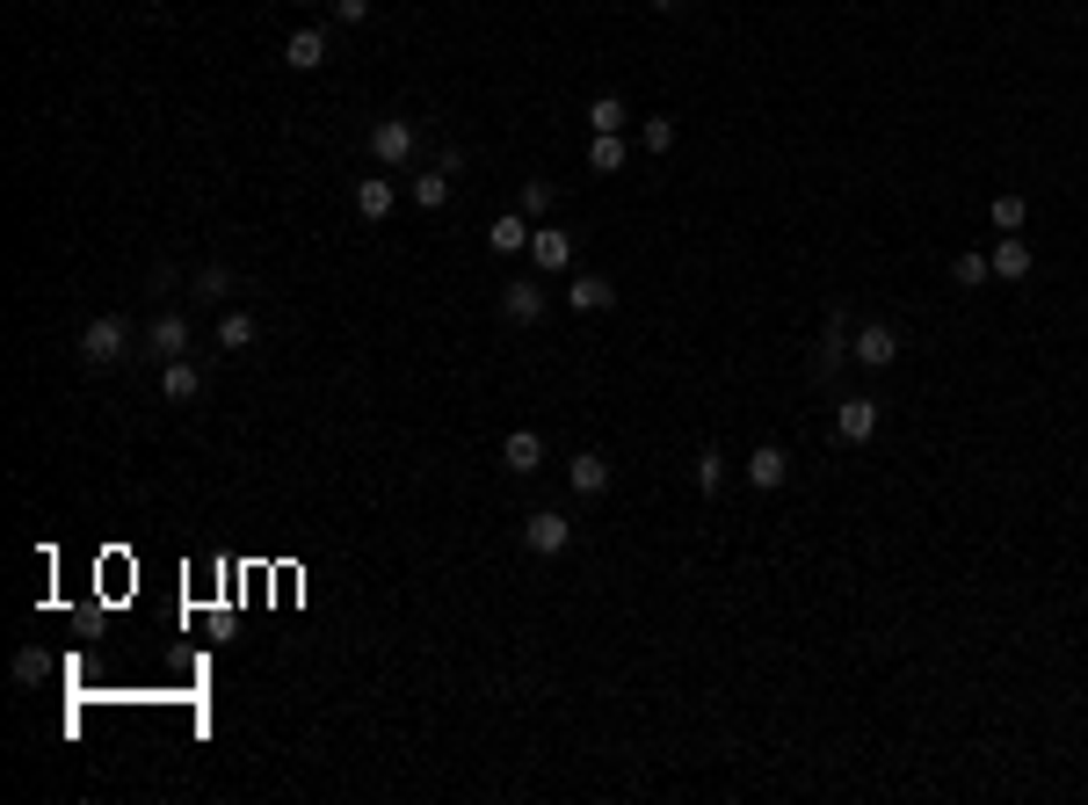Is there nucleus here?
<instances>
[{"mask_svg":"<svg viewBox=\"0 0 1088 805\" xmlns=\"http://www.w3.org/2000/svg\"><path fill=\"white\" fill-rule=\"evenodd\" d=\"M123 341H131V334H123V319H117V313L87 319V327H80V363H87V370H109V363H123Z\"/></svg>","mask_w":1088,"mask_h":805,"instance_id":"1","label":"nucleus"},{"mask_svg":"<svg viewBox=\"0 0 1088 805\" xmlns=\"http://www.w3.org/2000/svg\"><path fill=\"white\" fill-rule=\"evenodd\" d=\"M370 160H378V167H407V160H414V123L407 117H378L370 123Z\"/></svg>","mask_w":1088,"mask_h":805,"instance_id":"2","label":"nucleus"},{"mask_svg":"<svg viewBox=\"0 0 1088 805\" xmlns=\"http://www.w3.org/2000/svg\"><path fill=\"white\" fill-rule=\"evenodd\" d=\"M523 544H530L537 559H559V552H567V544H573V523H567V515H559V508H537L530 523H523Z\"/></svg>","mask_w":1088,"mask_h":805,"instance_id":"3","label":"nucleus"},{"mask_svg":"<svg viewBox=\"0 0 1088 805\" xmlns=\"http://www.w3.org/2000/svg\"><path fill=\"white\" fill-rule=\"evenodd\" d=\"M849 356H857L864 370H893V363H900V334L871 319V327H857V341H849Z\"/></svg>","mask_w":1088,"mask_h":805,"instance_id":"4","label":"nucleus"},{"mask_svg":"<svg viewBox=\"0 0 1088 805\" xmlns=\"http://www.w3.org/2000/svg\"><path fill=\"white\" fill-rule=\"evenodd\" d=\"M457 167H465V153H443L429 175H414V204H421V210H443V204H450V182H457Z\"/></svg>","mask_w":1088,"mask_h":805,"instance_id":"5","label":"nucleus"},{"mask_svg":"<svg viewBox=\"0 0 1088 805\" xmlns=\"http://www.w3.org/2000/svg\"><path fill=\"white\" fill-rule=\"evenodd\" d=\"M834 436H842V443H871V436H879V400H864V392L842 400V406H834Z\"/></svg>","mask_w":1088,"mask_h":805,"instance_id":"6","label":"nucleus"},{"mask_svg":"<svg viewBox=\"0 0 1088 805\" xmlns=\"http://www.w3.org/2000/svg\"><path fill=\"white\" fill-rule=\"evenodd\" d=\"M502 465L516 479H530L537 465H545V436H537V428H508V436H502Z\"/></svg>","mask_w":1088,"mask_h":805,"instance_id":"7","label":"nucleus"},{"mask_svg":"<svg viewBox=\"0 0 1088 805\" xmlns=\"http://www.w3.org/2000/svg\"><path fill=\"white\" fill-rule=\"evenodd\" d=\"M530 262L545 269V276H559V269L573 262V232H567V226H545V232H530Z\"/></svg>","mask_w":1088,"mask_h":805,"instance_id":"8","label":"nucleus"},{"mask_svg":"<svg viewBox=\"0 0 1088 805\" xmlns=\"http://www.w3.org/2000/svg\"><path fill=\"white\" fill-rule=\"evenodd\" d=\"M502 319H516V327H537V319H545V283H508L502 291Z\"/></svg>","mask_w":1088,"mask_h":805,"instance_id":"9","label":"nucleus"},{"mask_svg":"<svg viewBox=\"0 0 1088 805\" xmlns=\"http://www.w3.org/2000/svg\"><path fill=\"white\" fill-rule=\"evenodd\" d=\"M784 479H791V457L777 450V443H762V450H747V487H762V493H777Z\"/></svg>","mask_w":1088,"mask_h":805,"instance_id":"10","label":"nucleus"},{"mask_svg":"<svg viewBox=\"0 0 1088 805\" xmlns=\"http://www.w3.org/2000/svg\"><path fill=\"white\" fill-rule=\"evenodd\" d=\"M283 66H291V73H320V66H327V30H291Z\"/></svg>","mask_w":1088,"mask_h":805,"instance_id":"11","label":"nucleus"},{"mask_svg":"<svg viewBox=\"0 0 1088 805\" xmlns=\"http://www.w3.org/2000/svg\"><path fill=\"white\" fill-rule=\"evenodd\" d=\"M160 392H168L174 406H190L196 392H204V378H196V363H182V356H168V363H160Z\"/></svg>","mask_w":1088,"mask_h":805,"instance_id":"12","label":"nucleus"},{"mask_svg":"<svg viewBox=\"0 0 1088 805\" xmlns=\"http://www.w3.org/2000/svg\"><path fill=\"white\" fill-rule=\"evenodd\" d=\"M146 341H153V356L168 363V356L190 349V319H182V313H153V334H146Z\"/></svg>","mask_w":1088,"mask_h":805,"instance_id":"13","label":"nucleus"},{"mask_svg":"<svg viewBox=\"0 0 1088 805\" xmlns=\"http://www.w3.org/2000/svg\"><path fill=\"white\" fill-rule=\"evenodd\" d=\"M567 305H573V313H610L617 291H610V276H573L567 283Z\"/></svg>","mask_w":1088,"mask_h":805,"instance_id":"14","label":"nucleus"},{"mask_svg":"<svg viewBox=\"0 0 1088 805\" xmlns=\"http://www.w3.org/2000/svg\"><path fill=\"white\" fill-rule=\"evenodd\" d=\"M567 487L581 493V501H595V493L610 487V465H603V457H595V450H581V457H573V465H567Z\"/></svg>","mask_w":1088,"mask_h":805,"instance_id":"15","label":"nucleus"},{"mask_svg":"<svg viewBox=\"0 0 1088 805\" xmlns=\"http://www.w3.org/2000/svg\"><path fill=\"white\" fill-rule=\"evenodd\" d=\"M987 262H994V276H1002V283H1023V276H1031V247H1023L1016 232H1002V247H994Z\"/></svg>","mask_w":1088,"mask_h":805,"instance_id":"16","label":"nucleus"},{"mask_svg":"<svg viewBox=\"0 0 1088 805\" xmlns=\"http://www.w3.org/2000/svg\"><path fill=\"white\" fill-rule=\"evenodd\" d=\"M356 218H370V226H385V218H392V182H385V175L356 182Z\"/></svg>","mask_w":1088,"mask_h":805,"instance_id":"17","label":"nucleus"},{"mask_svg":"<svg viewBox=\"0 0 1088 805\" xmlns=\"http://www.w3.org/2000/svg\"><path fill=\"white\" fill-rule=\"evenodd\" d=\"M588 131H595V139H624V102L617 95H595V102H588Z\"/></svg>","mask_w":1088,"mask_h":805,"instance_id":"18","label":"nucleus"},{"mask_svg":"<svg viewBox=\"0 0 1088 805\" xmlns=\"http://www.w3.org/2000/svg\"><path fill=\"white\" fill-rule=\"evenodd\" d=\"M486 247H494V254H523V247H530V226H523V218H494V226H486Z\"/></svg>","mask_w":1088,"mask_h":805,"instance_id":"19","label":"nucleus"},{"mask_svg":"<svg viewBox=\"0 0 1088 805\" xmlns=\"http://www.w3.org/2000/svg\"><path fill=\"white\" fill-rule=\"evenodd\" d=\"M218 349H255V319H247V313H225L218 319Z\"/></svg>","mask_w":1088,"mask_h":805,"instance_id":"20","label":"nucleus"},{"mask_svg":"<svg viewBox=\"0 0 1088 805\" xmlns=\"http://www.w3.org/2000/svg\"><path fill=\"white\" fill-rule=\"evenodd\" d=\"M1031 226V204L1023 196H994V232H1023Z\"/></svg>","mask_w":1088,"mask_h":805,"instance_id":"21","label":"nucleus"},{"mask_svg":"<svg viewBox=\"0 0 1088 805\" xmlns=\"http://www.w3.org/2000/svg\"><path fill=\"white\" fill-rule=\"evenodd\" d=\"M225 291H233V269H225V262H211V269H196V298H204V305H218V298H225Z\"/></svg>","mask_w":1088,"mask_h":805,"instance_id":"22","label":"nucleus"},{"mask_svg":"<svg viewBox=\"0 0 1088 805\" xmlns=\"http://www.w3.org/2000/svg\"><path fill=\"white\" fill-rule=\"evenodd\" d=\"M588 167H595V175H617L624 167V139H595L588 145Z\"/></svg>","mask_w":1088,"mask_h":805,"instance_id":"23","label":"nucleus"},{"mask_svg":"<svg viewBox=\"0 0 1088 805\" xmlns=\"http://www.w3.org/2000/svg\"><path fill=\"white\" fill-rule=\"evenodd\" d=\"M950 276L966 283V291H980V283L994 276V262H987V254H958V262H950Z\"/></svg>","mask_w":1088,"mask_h":805,"instance_id":"24","label":"nucleus"},{"mask_svg":"<svg viewBox=\"0 0 1088 805\" xmlns=\"http://www.w3.org/2000/svg\"><path fill=\"white\" fill-rule=\"evenodd\" d=\"M719 487H725V457L704 450V457H697V493H719Z\"/></svg>","mask_w":1088,"mask_h":805,"instance_id":"25","label":"nucleus"},{"mask_svg":"<svg viewBox=\"0 0 1088 805\" xmlns=\"http://www.w3.org/2000/svg\"><path fill=\"white\" fill-rule=\"evenodd\" d=\"M639 139H646V153H668V145H675V117H646Z\"/></svg>","mask_w":1088,"mask_h":805,"instance_id":"26","label":"nucleus"},{"mask_svg":"<svg viewBox=\"0 0 1088 805\" xmlns=\"http://www.w3.org/2000/svg\"><path fill=\"white\" fill-rule=\"evenodd\" d=\"M523 210H530V218H537V210H552V182H545V175L523 182Z\"/></svg>","mask_w":1088,"mask_h":805,"instance_id":"27","label":"nucleus"},{"mask_svg":"<svg viewBox=\"0 0 1088 805\" xmlns=\"http://www.w3.org/2000/svg\"><path fill=\"white\" fill-rule=\"evenodd\" d=\"M370 15V0H334V22H363Z\"/></svg>","mask_w":1088,"mask_h":805,"instance_id":"28","label":"nucleus"},{"mask_svg":"<svg viewBox=\"0 0 1088 805\" xmlns=\"http://www.w3.org/2000/svg\"><path fill=\"white\" fill-rule=\"evenodd\" d=\"M654 8H660V15H668V8H682V0H654Z\"/></svg>","mask_w":1088,"mask_h":805,"instance_id":"29","label":"nucleus"}]
</instances>
